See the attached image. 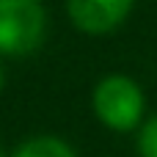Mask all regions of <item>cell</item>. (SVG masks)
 Here are the masks:
<instances>
[{
  "instance_id": "1",
  "label": "cell",
  "mask_w": 157,
  "mask_h": 157,
  "mask_svg": "<svg viewBox=\"0 0 157 157\" xmlns=\"http://www.w3.org/2000/svg\"><path fill=\"white\" fill-rule=\"evenodd\" d=\"M91 108L97 113V119L116 132H130L141 124L144 119V91L141 86L127 77V75H108L94 86L91 94Z\"/></svg>"
},
{
  "instance_id": "6",
  "label": "cell",
  "mask_w": 157,
  "mask_h": 157,
  "mask_svg": "<svg viewBox=\"0 0 157 157\" xmlns=\"http://www.w3.org/2000/svg\"><path fill=\"white\" fill-rule=\"evenodd\" d=\"M3 83H6V72H3V66H0V88H3Z\"/></svg>"
},
{
  "instance_id": "2",
  "label": "cell",
  "mask_w": 157,
  "mask_h": 157,
  "mask_svg": "<svg viewBox=\"0 0 157 157\" xmlns=\"http://www.w3.org/2000/svg\"><path fill=\"white\" fill-rule=\"evenodd\" d=\"M47 11L41 0H0V55H30L41 47Z\"/></svg>"
},
{
  "instance_id": "3",
  "label": "cell",
  "mask_w": 157,
  "mask_h": 157,
  "mask_svg": "<svg viewBox=\"0 0 157 157\" xmlns=\"http://www.w3.org/2000/svg\"><path fill=\"white\" fill-rule=\"evenodd\" d=\"M132 6L135 0H66V11L75 28L91 36L116 30L130 17Z\"/></svg>"
},
{
  "instance_id": "7",
  "label": "cell",
  "mask_w": 157,
  "mask_h": 157,
  "mask_svg": "<svg viewBox=\"0 0 157 157\" xmlns=\"http://www.w3.org/2000/svg\"><path fill=\"white\" fill-rule=\"evenodd\" d=\"M0 157H3V152H0Z\"/></svg>"
},
{
  "instance_id": "5",
  "label": "cell",
  "mask_w": 157,
  "mask_h": 157,
  "mask_svg": "<svg viewBox=\"0 0 157 157\" xmlns=\"http://www.w3.org/2000/svg\"><path fill=\"white\" fill-rule=\"evenodd\" d=\"M138 155L141 157H157V116L146 119L138 130Z\"/></svg>"
},
{
  "instance_id": "4",
  "label": "cell",
  "mask_w": 157,
  "mask_h": 157,
  "mask_svg": "<svg viewBox=\"0 0 157 157\" xmlns=\"http://www.w3.org/2000/svg\"><path fill=\"white\" fill-rule=\"evenodd\" d=\"M14 157H77V155L66 141L52 138V135H39V138L25 141L14 152Z\"/></svg>"
}]
</instances>
